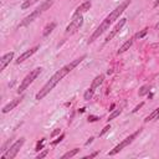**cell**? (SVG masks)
<instances>
[{"mask_svg": "<svg viewBox=\"0 0 159 159\" xmlns=\"http://www.w3.org/2000/svg\"><path fill=\"white\" fill-rule=\"evenodd\" d=\"M48 154V150L47 149H45V150H42L41 153H39L37 155H36V159H41V158H43V157H46Z\"/></svg>", "mask_w": 159, "mask_h": 159, "instance_id": "obj_23", "label": "cell"}, {"mask_svg": "<svg viewBox=\"0 0 159 159\" xmlns=\"http://www.w3.org/2000/svg\"><path fill=\"white\" fill-rule=\"evenodd\" d=\"M97 155H98V152H93V153H91V154H88V155H84L83 159H87V158H94V157H97Z\"/></svg>", "mask_w": 159, "mask_h": 159, "instance_id": "obj_26", "label": "cell"}, {"mask_svg": "<svg viewBox=\"0 0 159 159\" xmlns=\"http://www.w3.org/2000/svg\"><path fill=\"white\" fill-rule=\"evenodd\" d=\"M11 60H14V52L12 51L1 56V58H0V71H4L5 67L11 62Z\"/></svg>", "mask_w": 159, "mask_h": 159, "instance_id": "obj_12", "label": "cell"}, {"mask_svg": "<svg viewBox=\"0 0 159 159\" xmlns=\"http://www.w3.org/2000/svg\"><path fill=\"white\" fill-rule=\"evenodd\" d=\"M10 143H11V138H10V139H7V142H6V143L2 145V148H1V153H5V152L9 149L7 147H9V144H10Z\"/></svg>", "mask_w": 159, "mask_h": 159, "instance_id": "obj_24", "label": "cell"}, {"mask_svg": "<svg viewBox=\"0 0 159 159\" xmlns=\"http://www.w3.org/2000/svg\"><path fill=\"white\" fill-rule=\"evenodd\" d=\"M125 24H127V19H125V17L119 19V21L114 25V27H113V29L109 31V34L107 35V37H106V40H104V42H109V41H111V40H112V39H113V37H114V36H116V35H117V34L123 29V26H124Z\"/></svg>", "mask_w": 159, "mask_h": 159, "instance_id": "obj_8", "label": "cell"}, {"mask_svg": "<svg viewBox=\"0 0 159 159\" xmlns=\"http://www.w3.org/2000/svg\"><path fill=\"white\" fill-rule=\"evenodd\" d=\"M142 130H143V129H142V128H139L138 130H135L134 133H132L130 135H128L127 138H124L119 144H117L112 150H109V152L107 153V155H108V157H112V155H116L117 153H119L120 150H123L125 147H128L129 144H132V143L134 142V139H135V138L142 133Z\"/></svg>", "mask_w": 159, "mask_h": 159, "instance_id": "obj_4", "label": "cell"}, {"mask_svg": "<svg viewBox=\"0 0 159 159\" xmlns=\"http://www.w3.org/2000/svg\"><path fill=\"white\" fill-rule=\"evenodd\" d=\"M39 48H40V46L37 45V46H34V47H31L30 50H26L25 52H22V53H21V55H20V56L16 58V61H15V62H16L17 65H20V63L25 62V61H26L27 58H30V57H31L34 53H36Z\"/></svg>", "mask_w": 159, "mask_h": 159, "instance_id": "obj_9", "label": "cell"}, {"mask_svg": "<svg viewBox=\"0 0 159 159\" xmlns=\"http://www.w3.org/2000/svg\"><path fill=\"white\" fill-rule=\"evenodd\" d=\"M78 152H80V149L78 148H73L72 150H68L67 153H65L62 157H61V159H67V158H72V157H75L76 154H78Z\"/></svg>", "mask_w": 159, "mask_h": 159, "instance_id": "obj_17", "label": "cell"}, {"mask_svg": "<svg viewBox=\"0 0 159 159\" xmlns=\"http://www.w3.org/2000/svg\"><path fill=\"white\" fill-rule=\"evenodd\" d=\"M63 138H65V134H61V135H60V137H58L56 140H53V142H52V145H56V144H58V143H60V142H61Z\"/></svg>", "mask_w": 159, "mask_h": 159, "instance_id": "obj_25", "label": "cell"}, {"mask_svg": "<svg viewBox=\"0 0 159 159\" xmlns=\"http://www.w3.org/2000/svg\"><path fill=\"white\" fill-rule=\"evenodd\" d=\"M143 104H144L143 102H142V103H139V104H138V106H137V107H135V108H134V109L132 111V113H135V112H137V111H138L139 108H142V107H143Z\"/></svg>", "mask_w": 159, "mask_h": 159, "instance_id": "obj_29", "label": "cell"}, {"mask_svg": "<svg viewBox=\"0 0 159 159\" xmlns=\"http://www.w3.org/2000/svg\"><path fill=\"white\" fill-rule=\"evenodd\" d=\"M91 6H92V2H91L89 0H87V1H83L81 5H78V6L76 7V10H75V12H73V15H72V16L83 15L84 12H87V11L91 9Z\"/></svg>", "mask_w": 159, "mask_h": 159, "instance_id": "obj_10", "label": "cell"}, {"mask_svg": "<svg viewBox=\"0 0 159 159\" xmlns=\"http://www.w3.org/2000/svg\"><path fill=\"white\" fill-rule=\"evenodd\" d=\"M147 32H148V29H143L142 31H139V32H137L133 37H134V40H137V39H142V37H144L145 35H147Z\"/></svg>", "mask_w": 159, "mask_h": 159, "instance_id": "obj_20", "label": "cell"}, {"mask_svg": "<svg viewBox=\"0 0 159 159\" xmlns=\"http://www.w3.org/2000/svg\"><path fill=\"white\" fill-rule=\"evenodd\" d=\"M133 42H134V37H130L129 40H127L119 48H118V51H117V55H122V53H124L127 50H129L130 47H132V45H133Z\"/></svg>", "mask_w": 159, "mask_h": 159, "instance_id": "obj_13", "label": "cell"}, {"mask_svg": "<svg viewBox=\"0 0 159 159\" xmlns=\"http://www.w3.org/2000/svg\"><path fill=\"white\" fill-rule=\"evenodd\" d=\"M99 118L98 117H94V116H89L88 117V122H96V120H98Z\"/></svg>", "mask_w": 159, "mask_h": 159, "instance_id": "obj_27", "label": "cell"}, {"mask_svg": "<svg viewBox=\"0 0 159 159\" xmlns=\"http://www.w3.org/2000/svg\"><path fill=\"white\" fill-rule=\"evenodd\" d=\"M83 25V16L82 15H78V16H72V20L70 21V24L67 25L65 32L68 35L71 34H75L80 30V27Z\"/></svg>", "mask_w": 159, "mask_h": 159, "instance_id": "obj_7", "label": "cell"}, {"mask_svg": "<svg viewBox=\"0 0 159 159\" xmlns=\"http://www.w3.org/2000/svg\"><path fill=\"white\" fill-rule=\"evenodd\" d=\"M55 1L56 0H46V1H43L39 7H36L30 15H27L26 17H24L22 19V21L20 22V25H19V27H24V26H27L29 24H31L32 21H35L39 16H41L45 11H47V10H50V7L55 4Z\"/></svg>", "mask_w": 159, "mask_h": 159, "instance_id": "obj_2", "label": "cell"}, {"mask_svg": "<svg viewBox=\"0 0 159 159\" xmlns=\"http://www.w3.org/2000/svg\"><path fill=\"white\" fill-rule=\"evenodd\" d=\"M122 111H123V108H122V107H119V108H117L116 111H113V112H112V113L108 116V119H107V122H111V120H113L114 118H117V117H118V116L122 113Z\"/></svg>", "mask_w": 159, "mask_h": 159, "instance_id": "obj_18", "label": "cell"}, {"mask_svg": "<svg viewBox=\"0 0 159 159\" xmlns=\"http://www.w3.org/2000/svg\"><path fill=\"white\" fill-rule=\"evenodd\" d=\"M60 132H61V129H58V128H57V129H55V130H53V132L51 133V138H53L55 135H57V134H60Z\"/></svg>", "mask_w": 159, "mask_h": 159, "instance_id": "obj_28", "label": "cell"}, {"mask_svg": "<svg viewBox=\"0 0 159 159\" xmlns=\"http://www.w3.org/2000/svg\"><path fill=\"white\" fill-rule=\"evenodd\" d=\"M103 80H104V75H98V76H96L94 78H93V81H92V83H91V86H89V88L84 92V94H83V98H84V101H89L92 97H93V94H94V92H96V89L103 83Z\"/></svg>", "mask_w": 159, "mask_h": 159, "instance_id": "obj_6", "label": "cell"}, {"mask_svg": "<svg viewBox=\"0 0 159 159\" xmlns=\"http://www.w3.org/2000/svg\"><path fill=\"white\" fill-rule=\"evenodd\" d=\"M109 129H111V124H107V125H104V127H103V129L99 132V134H98V135H99V137L104 135V134H106V133H107Z\"/></svg>", "mask_w": 159, "mask_h": 159, "instance_id": "obj_22", "label": "cell"}, {"mask_svg": "<svg viewBox=\"0 0 159 159\" xmlns=\"http://www.w3.org/2000/svg\"><path fill=\"white\" fill-rule=\"evenodd\" d=\"M22 98H24V94H21L20 97H17V98H15V99H12V101H10L7 104H5L4 107H2V109H1V112L4 113V114H6V113H9L10 111H12L21 101H22Z\"/></svg>", "mask_w": 159, "mask_h": 159, "instance_id": "obj_11", "label": "cell"}, {"mask_svg": "<svg viewBox=\"0 0 159 159\" xmlns=\"http://www.w3.org/2000/svg\"><path fill=\"white\" fill-rule=\"evenodd\" d=\"M159 5V0H155V2H154V7H157Z\"/></svg>", "mask_w": 159, "mask_h": 159, "instance_id": "obj_31", "label": "cell"}, {"mask_svg": "<svg viewBox=\"0 0 159 159\" xmlns=\"http://www.w3.org/2000/svg\"><path fill=\"white\" fill-rule=\"evenodd\" d=\"M42 67H36V68H34V70H31L26 76H25V78L21 81V83H20V86H19V88H17V93L19 94H22L24 92H25V89L40 76V73L42 72Z\"/></svg>", "mask_w": 159, "mask_h": 159, "instance_id": "obj_3", "label": "cell"}, {"mask_svg": "<svg viewBox=\"0 0 159 159\" xmlns=\"http://www.w3.org/2000/svg\"><path fill=\"white\" fill-rule=\"evenodd\" d=\"M39 0H24V2L21 4V9L22 10H26V9H29L31 5H34L35 2H37Z\"/></svg>", "mask_w": 159, "mask_h": 159, "instance_id": "obj_19", "label": "cell"}, {"mask_svg": "<svg viewBox=\"0 0 159 159\" xmlns=\"http://www.w3.org/2000/svg\"><path fill=\"white\" fill-rule=\"evenodd\" d=\"M55 27H56V22L55 21H51V22H48L45 27H43V31H42V36H48L53 30H55Z\"/></svg>", "mask_w": 159, "mask_h": 159, "instance_id": "obj_14", "label": "cell"}, {"mask_svg": "<svg viewBox=\"0 0 159 159\" xmlns=\"http://www.w3.org/2000/svg\"><path fill=\"white\" fill-rule=\"evenodd\" d=\"M157 119H159V107L158 108H155L145 119H144V122L145 123H148V122H152V120H157Z\"/></svg>", "mask_w": 159, "mask_h": 159, "instance_id": "obj_15", "label": "cell"}, {"mask_svg": "<svg viewBox=\"0 0 159 159\" xmlns=\"http://www.w3.org/2000/svg\"><path fill=\"white\" fill-rule=\"evenodd\" d=\"M92 142H93V137H91V138H89V139L86 142V144H84V145H88V144H91Z\"/></svg>", "mask_w": 159, "mask_h": 159, "instance_id": "obj_30", "label": "cell"}, {"mask_svg": "<svg viewBox=\"0 0 159 159\" xmlns=\"http://www.w3.org/2000/svg\"><path fill=\"white\" fill-rule=\"evenodd\" d=\"M45 142H46V139H45V138H42L41 140H39V142H37V144H36V148H35V150H36V152H40L41 149H43Z\"/></svg>", "mask_w": 159, "mask_h": 159, "instance_id": "obj_21", "label": "cell"}, {"mask_svg": "<svg viewBox=\"0 0 159 159\" xmlns=\"http://www.w3.org/2000/svg\"><path fill=\"white\" fill-rule=\"evenodd\" d=\"M155 29H157V30H159V22H158V24L155 25Z\"/></svg>", "mask_w": 159, "mask_h": 159, "instance_id": "obj_32", "label": "cell"}, {"mask_svg": "<svg viewBox=\"0 0 159 159\" xmlns=\"http://www.w3.org/2000/svg\"><path fill=\"white\" fill-rule=\"evenodd\" d=\"M150 89H152V84H144V86H142V87L139 88V91H138V96H139V97H143V96L148 94Z\"/></svg>", "mask_w": 159, "mask_h": 159, "instance_id": "obj_16", "label": "cell"}, {"mask_svg": "<svg viewBox=\"0 0 159 159\" xmlns=\"http://www.w3.org/2000/svg\"><path fill=\"white\" fill-rule=\"evenodd\" d=\"M86 58V55H82L81 57H78V58H76V60H73V61H71L70 63H67V65H65L63 67H61L60 70H57L51 77H50V80L42 86V88L36 93V96H35V98L37 99V101H40V99H42V98H45L56 86H57V83L65 77V76H67L73 68H76L83 60Z\"/></svg>", "mask_w": 159, "mask_h": 159, "instance_id": "obj_1", "label": "cell"}, {"mask_svg": "<svg viewBox=\"0 0 159 159\" xmlns=\"http://www.w3.org/2000/svg\"><path fill=\"white\" fill-rule=\"evenodd\" d=\"M24 143H25V138L24 137H21L20 139H17L15 143H12L11 145H10V148L5 152V153H2L1 154V159H14L16 155H17V153L20 152V149L22 148V145H24Z\"/></svg>", "mask_w": 159, "mask_h": 159, "instance_id": "obj_5", "label": "cell"}]
</instances>
